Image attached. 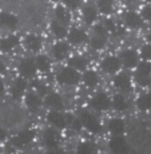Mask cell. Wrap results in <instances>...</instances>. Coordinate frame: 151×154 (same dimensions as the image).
Returning a JSON list of instances; mask_svg holds the SVG:
<instances>
[{
	"label": "cell",
	"instance_id": "44dd1931",
	"mask_svg": "<svg viewBox=\"0 0 151 154\" xmlns=\"http://www.w3.org/2000/svg\"><path fill=\"white\" fill-rule=\"evenodd\" d=\"M46 105L48 107L54 109V110H60L63 107V99L59 94L56 93H52V94H48L46 98Z\"/></svg>",
	"mask_w": 151,
	"mask_h": 154
},
{
	"label": "cell",
	"instance_id": "d590c367",
	"mask_svg": "<svg viewBox=\"0 0 151 154\" xmlns=\"http://www.w3.org/2000/svg\"><path fill=\"white\" fill-rule=\"evenodd\" d=\"M32 86H34V87L36 88L38 91H39V93L41 94V95L47 93V87H46V86H44L43 83H41L40 81H34V82H32Z\"/></svg>",
	"mask_w": 151,
	"mask_h": 154
},
{
	"label": "cell",
	"instance_id": "4316f807",
	"mask_svg": "<svg viewBox=\"0 0 151 154\" xmlns=\"http://www.w3.org/2000/svg\"><path fill=\"white\" fill-rule=\"evenodd\" d=\"M55 16H56V20H58V22H60L62 24H68V23L71 22L70 12L64 7H62V5L55 10Z\"/></svg>",
	"mask_w": 151,
	"mask_h": 154
},
{
	"label": "cell",
	"instance_id": "d6986e66",
	"mask_svg": "<svg viewBox=\"0 0 151 154\" xmlns=\"http://www.w3.org/2000/svg\"><path fill=\"white\" fill-rule=\"evenodd\" d=\"M26 85L27 83H26V81L23 79V76L15 79L14 85L11 86V95H12V98L19 99L20 97L23 95V93H24V90H26Z\"/></svg>",
	"mask_w": 151,
	"mask_h": 154
},
{
	"label": "cell",
	"instance_id": "7bdbcfd3",
	"mask_svg": "<svg viewBox=\"0 0 151 154\" xmlns=\"http://www.w3.org/2000/svg\"><path fill=\"white\" fill-rule=\"evenodd\" d=\"M147 40H149V42H151V31L149 32V34H147Z\"/></svg>",
	"mask_w": 151,
	"mask_h": 154
},
{
	"label": "cell",
	"instance_id": "bcb514c9",
	"mask_svg": "<svg viewBox=\"0 0 151 154\" xmlns=\"http://www.w3.org/2000/svg\"><path fill=\"white\" fill-rule=\"evenodd\" d=\"M146 2H149V3H151V0H146Z\"/></svg>",
	"mask_w": 151,
	"mask_h": 154
},
{
	"label": "cell",
	"instance_id": "7c38bea8",
	"mask_svg": "<svg viewBox=\"0 0 151 154\" xmlns=\"http://www.w3.org/2000/svg\"><path fill=\"white\" fill-rule=\"evenodd\" d=\"M47 119H48L50 125L54 126L55 129H64V127L67 126L66 123V118H64L63 114H60L58 110H52L48 112V115H47Z\"/></svg>",
	"mask_w": 151,
	"mask_h": 154
},
{
	"label": "cell",
	"instance_id": "60d3db41",
	"mask_svg": "<svg viewBox=\"0 0 151 154\" xmlns=\"http://www.w3.org/2000/svg\"><path fill=\"white\" fill-rule=\"evenodd\" d=\"M5 71H7V69H5V66L2 63V62H0V74H4Z\"/></svg>",
	"mask_w": 151,
	"mask_h": 154
},
{
	"label": "cell",
	"instance_id": "4fadbf2b",
	"mask_svg": "<svg viewBox=\"0 0 151 154\" xmlns=\"http://www.w3.org/2000/svg\"><path fill=\"white\" fill-rule=\"evenodd\" d=\"M68 40L74 46H80V44L86 43L88 40V36L83 29L80 28H72L68 34Z\"/></svg>",
	"mask_w": 151,
	"mask_h": 154
},
{
	"label": "cell",
	"instance_id": "3957f363",
	"mask_svg": "<svg viewBox=\"0 0 151 154\" xmlns=\"http://www.w3.org/2000/svg\"><path fill=\"white\" fill-rule=\"evenodd\" d=\"M80 122H82V125L84 126L88 131L92 133V134H98V133L102 131V125H100L99 119H98L94 114H91V112H88V111H82Z\"/></svg>",
	"mask_w": 151,
	"mask_h": 154
},
{
	"label": "cell",
	"instance_id": "e575fe53",
	"mask_svg": "<svg viewBox=\"0 0 151 154\" xmlns=\"http://www.w3.org/2000/svg\"><path fill=\"white\" fill-rule=\"evenodd\" d=\"M140 55L144 60H151V43L150 44H144L140 50Z\"/></svg>",
	"mask_w": 151,
	"mask_h": 154
},
{
	"label": "cell",
	"instance_id": "9c48e42d",
	"mask_svg": "<svg viewBox=\"0 0 151 154\" xmlns=\"http://www.w3.org/2000/svg\"><path fill=\"white\" fill-rule=\"evenodd\" d=\"M120 66H122V62H120V59L116 58V56H112V55L106 56L102 60V69H103V71H106V72H108V74L118 72Z\"/></svg>",
	"mask_w": 151,
	"mask_h": 154
},
{
	"label": "cell",
	"instance_id": "83f0119b",
	"mask_svg": "<svg viewBox=\"0 0 151 154\" xmlns=\"http://www.w3.org/2000/svg\"><path fill=\"white\" fill-rule=\"evenodd\" d=\"M111 105L114 106V109L116 111H124L127 107H128V103H127L126 98H124L123 95H120V94H116V95H114Z\"/></svg>",
	"mask_w": 151,
	"mask_h": 154
},
{
	"label": "cell",
	"instance_id": "1f68e13d",
	"mask_svg": "<svg viewBox=\"0 0 151 154\" xmlns=\"http://www.w3.org/2000/svg\"><path fill=\"white\" fill-rule=\"evenodd\" d=\"M35 63H36V69H39L43 72H47L50 70V60L46 55H39L35 59Z\"/></svg>",
	"mask_w": 151,
	"mask_h": 154
},
{
	"label": "cell",
	"instance_id": "ac0fdd59",
	"mask_svg": "<svg viewBox=\"0 0 151 154\" xmlns=\"http://www.w3.org/2000/svg\"><path fill=\"white\" fill-rule=\"evenodd\" d=\"M26 105H27L28 110L35 112L40 109L41 106V98L36 93H28L26 95Z\"/></svg>",
	"mask_w": 151,
	"mask_h": 154
},
{
	"label": "cell",
	"instance_id": "484cf974",
	"mask_svg": "<svg viewBox=\"0 0 151 154\" xmlns=\"http://www.w3.org/2000/svg\"><path fill=\"white\" fill-rule=\"evenodd\" d=\"M83 81H84L87 87H95L99 82V78H98V74L94 70H87L83 74Z\"/></svg>",
	"mask_w": 151,
	"mask_h": 154
},
{
	"label": "cell",
	"instance_id": "e0dca14e",
	"mask_svg": "<svg viewBox=\"0 0 151 154\" xmlns=\"http://www.w3.org/2000/svg\"><path fill=\"white\" fill-rule=\"evenodd\" d=\"M82 14H83V19H84L86 24H91V23H94V20L96 19L98 10H96V7L94 4L88 3V4H86L84 7H83Z\"/></svg>",
	"mask_w": 151,
	"mask_h": 154
},
{
	"label": "cell",
	"instance_id": "cb8c5ba5",
	"mask_svg": "<svg viewBox=\"0 0 151 154\" xmlns=\"http://www.w3.org/2000/svg\"><path fill=\"white\" fill-rule=\"evenodd\" d=\"M17 44H19V38L15 36V35H11V36H7L5 39H3L0 42V50H3V51H11Z\"/></svg>",
	"mask_w": 151,
	"mask_h": 154
},
{
	"label": "cell",
	"instance_id": "277c9868",
	"mask_svg": "<svg viewBox=\"0 0 151 154\" xmlns=\"http://www.w3.org/2000/svg\"><path fill=\"white\" fill-rule=\"evenodd\" d=\"M108 39V31L104 26H95L94 35L91 38V46L95 50H102L106 46V42Z\"/></svg>",
	"mask_w": 151,
	"mask_h": 154
},
{
	"label": "cell",
	"instance_id": "603a6c76",
	"mask_svg": "<svg viewBox=\"0 0 151 154\" xmlns=\"http://www.w3.org/2000/svg\"><path fill=\"white\" fill-rule=\"evenodd\" d=\"M108 130L115 135H122L124 133V122L119 118H114L108 123Z\"/></svg>",
	"mask_w": 151,
	"mask_h": 154
},
{
	"label": "cell",
	"instance_id": "5b68a950",
	"mask_svg": "<svg viewBox=\"0 0 151 154\" xmlns=\"http://www.w3.org/2000/svg\"><path fill=\"white\" fill-rule=\"evenodd\" d=\"M90 106L96 111H106L110 109L111 100L106 93H96L95 95L91 98Z\"/></svg>",
	"mask_w": 151,
	"mask_h": 154
},
{
	"label": "cell",
	"instance_id": "7a4b0ae2",
	"mask_svg": "<svg viewBox=\"0 0 151 154\" xmlns=\"http://www.w3.org/2000/svg\"><path fill=\"white\" fill-rule=\"evenodd\" d=\"M79 74L78 70L72 69V67H63L56 75V81L59 85L63 86H72L79 82Z\"/></svg>",
	"mask_w": 151,
	"mask_h": 154
},
{
	"label": "cell",
	"instance_id": "836d02e7",
	"mask_svg": "<svg viewBox=\"0 0 151 154\" xmlns=\"http://www.w3.org/2000/svg\"><path fill=\"white\" fill-rule=\"evenodd\" d=\"M78 152L80 154H91L96 152V146L92 143V142H83V143L79 146Z\"/></svg>",
	"mask_w": 151,
	"mask_h": 154
},
{
	"label": "cell",
	"instance_id": "b9f144b4",
	"mask_svg": "<svg viewBox=\"0 0 151 154\" xmlns=\"http://www.w3.org/2000/svg\"><path fill=\"white\" fill-rule=\"evenodd\" d=\"M4 93V85H3V81H2V78H0V95Z\"/></svg>",
	"mask_w": 151,
	"mask_h": 154
},
{
	"label": "cell",
	"instance_id": "d6a6232c",
	"mask_svg": "<svg viewBox=\"0 0 151 154\" xmlns=\"http://www.w3.org/2000/svg\"><path fill=\"white\" fill-rule=\"evenodd\" d=\"M64 118H66V123L70 127H72V130H75V131H79V130H80V127H82L80 119H76V117H74V115L70 114V112L64 115Z\"/></svg>",
	"mask_w": 151,
	"mask_h": 154
},
{
	"label": "cell",
	"instance_id": "74e56055",
	"mask_svg": "<svg viewBox=\"0 0 151 154\" xmlns=\"http://www.w3.org/2000/svg\"><path fill=\"white\" fill-rule=\"evenodd\" d=\"M63 3L68 8H72V10H75V8H78L80 5V0H63Z\"/></svg>",
	"mask_w": 151,
	"mask_h": 154
},
{
	"label": "cell",
	"instance_id": "2e32d148",
	"mask_svg": "<svg viewBox=\"0 0 151 154\" xmlns=\"http://www.w3.org/2000/svg\"><path fill=\"white\" fill-rule=\"evenodd\" d=\"M110 149L115 153H124L128 150V145H127V142L123 137L116 135L110 141Z\"/></svg>",
	"mask_w": 151,
	"mask_h": 154
},
{
	"label": "cell",
	"instance_id": "9a60e30c",
	"mask_svg": "<svg viewBox=\"0 0 151 154\" xmlns=\"http://www.w3.org/2000/svg\"><path fill=\"white\" fill-rule=\"evenodd\" d=\"M114 86L120 91H130L131 90V81L130 76L126 74H119L114 78Z\"/></svg>",
	"mask_w": 151,
	"mask_h": 154
},
{
	"label": "cell",
	"instance_id": "d4e9b609",
	"mask_svg": "<svg viewBox=\"0 0 151 154\" xmlns=\"http://www.w3.org/2000/svg\"><path fill=\"white\" fill-rule=\"evenodd\" d=\"M137 107L142 111L151 110V93H146L137 99Z\"/></svg>",
	"mask_w": 151,
	"mask_h": 154
},
{
	"label": "cell",
	"instance_id": "6da1fadb",
	"mask_svg": "<svg viewBox=\"0 0 151 154\" xmlns=\"http://www.w3.org/2000/svg\"><path fill=\"white\" fill-rule=\"evenodd\" d=\"M135 81H137L138 85L142 86V87H147V86L151 85V63L144 60V62H140V63L137 64Z\"/></svg>",
	"mask_w": 151,
	"mask_h": 154
},
{
	"label": "cell",
	"instance_id": "7402d4cb",
	"mask_svg": "<svg viewBox=\"0 0 151 154\" xmlns=\"http://www.w3.org/2000/svg\"><path fill=\"white\" fill-rule=\"evenodd\" d=\"M26 46H27V48L29 50V51L38 52L41 48V40H40L39 36L31 34V35H28V36L26 38Z\"/></svg>",
	"mask_w": 151,
	"mask_h": 154
},
{
	"label": "cell",
	"instance_id": "ab89813d",
	"mask_svg": "<svg viewBox=\"0 0 151 154\" xmlns=\"http://www.w3.org/2000/svg\"><path fill=\"white\" fill-rule=\"evenodd\" d=\"M5 138V130L0 126V140H4Z\"/></svg>",
	"mask_w": 151,
	"mask_h": 154
},
{
	"label": "cell",
	"instance_id": "4dcf8cb0",
	"mask_svg": "<svg viewBox=\"0 0 151 154\" xmlns=\"http://www.w3.org/2000/svg\"><path fill=\"white\" fill-rule=\"evenodd\" d=\"M98 8L102 14H111L114 8V0H98Z\"/></svg>",
	"mask_w": 151,
	"mask_h": 154
},
{
	"label": "cell",
	"instance_id": "8fae6325",
	"mask_svg": "<svg viewBox=\"0 0 151 154\" xmlns=\"http://www.w3.org/2000/svg\"><path fill=\"white\" fill-rule=\"evenodd\" d=\"M123 22L127 27L130 28H139L143 24V19L140 15H138L134 11H128V12L123 14Z\"/></svg>",
	"mask_w": 151,
	"mask_h": 154
},
{
	"label": "cell",
	"instance_id": "8992f818",
	"mask_svg": "<svg viewBox=\"0 0 151 154\" xmlns=\"http://www.w3.org/2000/svg\"><path fill=\"white\" fill-rule=\"evenodd\" d=\"M17 70L23 78H32L36 74V63L32 58H24L19 62Z\"/></svg>",
	"mask_w": 151,
	"mask_h": 154
},
{
	"label": "cell",
	"instance_id": "5bb4252c",
	"mask_svg": "<svg viewBox=\"0 0 151 154\" xmlns=\"http://www.w3.org/2000/svg\"><path fill=\"white\" fill-rule=\"evenodd\" d=\"M70 52V46L66 42H59L52 47V55L56 60H63Z\"/></svg>",
	"mask_w": 151,
	"mask_h": 154
},
{
	"label": "cell",
	"instance_id": "ba28073f",
	"mask_svg": "<svg viewBox=\"0 0 151 154\" xmlns=\"http://www.w3.org/2000/svg\"><path fill=\"white\" fill-rule=\"evenodd\" d=\"M120 62L127 69H134L139 63V55L135 50H124L120 54Z\"/></svg>",
	"mask_w": 151,
	"mask_h": 154
},
{
	"label": "cell",
	"instance_id": "30bf717a",
	"mask_svg": "<svg viewBox=\"0 0 151 154\" xmlns=\"http://www.w3.org/2000/svg\"><path fill=\"white\" fill-rule=\"evenodd\" d=\"M34 137H35V131L34 130H24V131H22V133H19V134L16 135V137L12 140V145L15 147H24V146H27V145L31 142L32 140H34Z\"/></svg>",
	"mask_w": 151,
	"mask_h": 154
},
{
	"label": "cell",
	"instance_id": "ee69618b",
	"mask_svg": "<svg viewBox=\"0 0 151 154\" xmlns=\"http://www.w3.org/2000/svg\"><path fill=\"white\" fill-rule=\"evenodd\" d=\"M127 2H128V3H135L137 0H127Z\"/></svg>",
	"mask_w": 151,
	"mask_h": 154
},
{
	"label": "cell",
	"instance_id": "f35d334b",
	"mask_svg": "<svg viewBox=\"0 0 151 154\" xmlns=\"http://www.w3.org/2000/svg\"><path fill=\"white\" fill-rule=\"evenodd\" d=\"M104 27L107 28V31H110V32H112L115 28H116V26H115V23H114V20H106L104 22Z\"/></svg>",
	"mask_w": 151,
	"mask_h": 154
},
{
	"label": "cell",
	"instance_id": "f6af8a7d",
	"mask_svg": "<svg viewBox=\"0 0 151 154\" xmlns=\"http://www.w3.org/2000/svg\"><path fill=\"white\" fill-rule=\"evenodd\" d=\"M50 2H58V0H50Z\"/></svg>",
	"mask_w": 151,
	"mask_h": 154
},
{
	"label": "cell",
	"instance_id": "8d00e7d4",
	"mask_svg": "<svg viewBox=\"0 0 151 154\" xmlns=\"http://www.w3.org/2000/svg\"><path fill=\"white\" fill-rule=\"evenodd\" d=\"M142 19L151 22V5H146L142 10Z\"/></svg>",
	"mask_w": 151,
	"mask_h": 154
},
{
	"label": "cell",
	"instance_id": "f1b7e54d",
	"mask_svg": "<svg viewBox=\"0 0 151 154\" xmlns=\"http://www.w3.org/2000/svg\"><path fill=\"white\" fill-rule=\"evenodd\" d=\"M51 31H52V34L55 35V38H58V39H63L67 35L66 27H64L63 24H60L58 20H54V22L51 23Z\"/></svg>",
	"mask_w": 151,
	"mask_h": 154
},
{
	"label": "cell",
	"instance_id": "ffe728a7",
	"mask_svg": "<svg viewBox=\"0 0 151 154\" xmlns=\"http://www.w3.org/2000/svg\"><path fill=\"white\" fill-rule=\"evenodd\" d=\"M0 26H3V27H5V28L14 29L17 26V17L12 14L2 12L0 14Z\"/></svg>",
	"mask_w": 151,
	"mask_h": 154
},
{
	"label": "cell",
	"instance_id": "f546056e",
	"mask_svg": "<svg viewBox=\"0 0 151 154\" xmlns=\"http://www.w3.org/2000/svg\"><path fill=\"white\" fill-rule=\"evenodd\" d=\"M68 64L75 70H84L87 66V60L83 56H72L68 60Z\"/></svg>",
	"mask_w": 151,
	"mask_h": 154
},
{
	"label": "cell",
	"instance_id": "52a82bcc",
	"mask_svg": "<svg viewBox=\"0 0 151 154\" xmlns=\"http://www.w3.org/2000/svg\"><path fill=\"white\" fill-rule=\"evenodd\" d=\"M59 140H60V135L59 133L56 131V129H47L46 131L43 133V143L47 149L50 150H54V149H58L59 146Z\"/></svg>",
	"mask_w": 151,
	"mask_h": 154
}]
</instances>
